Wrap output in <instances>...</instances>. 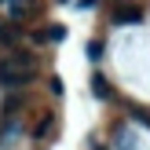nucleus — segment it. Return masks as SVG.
Here are the masks:
<instances>
[{
	"instance_id": "obj_7",
	"label": "nucleus",
	"mask_w": 150,
	"mask_h": 150,
	"mask_svg": "<svg viewBox=\"0 0 150 150\" xmlns=\"http://www.w3.org/2000/svg\"><path fill=\"white\" fill-rule=\"evenodd\" d=\"M62 37H66L62 26H51V29H48V40H62Z\"/></svg>"
},
{
	"instance_id": "obj_6",
	"label": "nucleus",
	"mask_w": 150,
	"mask_h": 150,
	"mask_svg": "<svg viewBox=\"0 0 150 150\" xmlns=\"http://www.w3.org/2000/svg\"><path fill=\"white\" fill-rule=\"evenodd\" d=\"M88 59H92V62H99V59H103V44H99V40L88 44Z\"/></svg>"
},
{
	"instance_id": "obj_1",
	"label": "nucleus",
	"mask_w": 150,
	"mask_h": 150,
	"mask_svg": "<svg viewBox=\"0 0 150 150\" xmlns=\"http://www.w3.org/2000/svg\"><path fill=\"white\" fill-rule=\"evenodd\" d=\"M33 77H37V62H33V55H26V51H11L7 59H0V84H4L7 92L26 88Z\"/></svg>"
},
{
	"instance_id": "obj_8",
	"label": "nucleus",
	"mask_w": 150,
	"mask_h": 150,
	"mask_svg": "<svg viewBox=\"0 0 150 150\" xmlns=\"http://www.w3.org/2000/svg\"><path fill=\"white\" fill-rule=\"evenodd\" d=\"M7 4H29V0H7Z\"/></svg>"
},
{
	"instance_id": "obj_5",
	"label": "nucleus",
	"mask_w": 150,
	"mask_h": 150,
	"mask_svg": "<svg viewBox=\"0 0 150 150\" xmlns=\"http://www.w3.org/2000/svg\"><path fill=\"white\" fill-rule=\"evenodd\" d=\"M22 95H11V99H4V114H15V110H22Z\"/></svg>"
},
{
	"instance_id": "obj_3",
	"label": "nucleus",
	"mask_w": 150,
	"mask_h": 150,
	"mask_svg": "<svg viewBox=\"0 0 150 150\" xmlns=\"http://www.w3.org/2000/svg\"><path fill=\"white\" fill-rule=\"evenodd\" d=\"M51 128H55V117H51V114H44V117H40V125L33 128V139H37V143H44V139L51 136Z\"/></svg>"
},
{
	"instance_id": "obj_9",
	"label": "nucleus",
	"mask_w": 150,
	"mask_h": 150,
	"mask_svg": "<svg viewBox=\"0 0 150 150\" xmlns=\"http://www.w3.org/2000/svg\"><path fill=\"white\" fill-rule=\"evenodd\" d=\"M62 4H66V0H62Z\"/></svg>"
},
{
	"instance_id": "obj_2",
	"label": "nucleus",
	"mask_w": 150,
	"mask_h": 150,
	"mask_svg": "<svg viewBox=\"0 0 150 150\" xmlns=\"http://www.w3.org/2000/svg\"><path fill=\"white\" fill-rule=\"evenodd\" d=\"M114 22L117 26H132V22H143V7L139 4H121L114 11Z\"/></svg>"
},
{
	"instance_id": "obj_4",
	"label": "nucleus",
	"mask_w": 150,
	"mask_h": 150,
	"mask_svg": "<svg viewBox=\"0 0 150 150\" xmlns=\"http://www.w3.org/2000/svg\"><path fill=\"white\" fill-rule=\"evenodd\" d=\"M92 95H95V99H110V88H106V81H103L99 73L92 77Z\"/></svg>"
}]
</instances>
